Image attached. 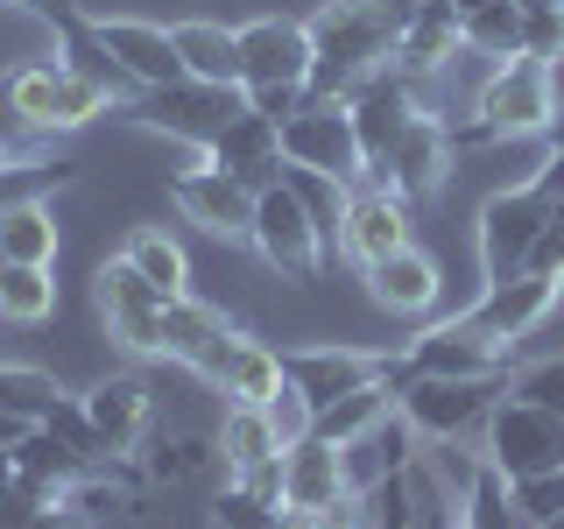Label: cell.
<instances>
[{"instance_id": "obj_1", "label": "cell", "mask_w": 564, "mask_h": 529, "mask_svg": "<svg viewBox=\"0 0 564 529\" xmlns=\"http://www.w3.org/2000/svg\"><path fill=\"white\" fill-rule=\"evenodd\" d=\"M402 22H410V8H402V0H317V14L304 22L311 43H317L311 99L346 106L352 93H360L367 71H388Z\"/></svg>"}, {"instance_id": "obj_2", "label": "cell", "mask_w": 564, "mask_h": 529, "mask_svg": "<svg viewBox=\"0 0 564 529\" xmlns=\"http://www.w3.org/2000/svg\"><path fill=\"white\" fill-rule=\"evenodd\" d=\"M0 93H8L14 106V120L35 134V141H57V134H78V128H93V120L106 114H120L113 93L106 85H93L85 71H70L57 50L50 57H29V64H14L8 78H0Z\"/></svg>"}, {"instance_id": "obj_3", "label": "cell", "mask_w": 564, "mask_h": 529, "mask_svg": "<svg viewBox=\"0 0 564 529\" xmlns=\"http://www.w3.org/2000/svg\"><path fill=\"white\" fill-rule=\"evenodd\" d=\"M473 114H480L501 141H551V134L564 128L551 64H536V57H501V64H487L480 85H473Z\"/></svg>"}, {"instance_id": "obj_4", "label": "cell", "mask_w": 564, "mask_h": 529, "mask_svg": "<svg viewBox=\"0 0 564 529\" xmlns=\"http://www.w3.org/2000/svg\"><path fill=\"white\" fill-rule=\"evenodd\" d=\"M282 381L304 388L311 410H325V402H339V396H352V388H367V381L402 388V381H410V360H402L395 346L381 353V346H339V339H317V346H282Z\"/></svg>"}, {"instance_id": "obj_5", "label": "cell", "mask_w": 564, "mask_h": 529, "mask_svg": "<svg viewBox=\"0 0 564 529\" xmlns=\"http://www.w3.org/2000/svg\"><path fill=\"white\" fill-rule=\"evenodd\" d=\"M551 191L543 184H508L487 191L480 212H473V255H480V282H508L529 269V247H536L543 219H551Z\"/></svg>"}, {"instance_id": "obj_6", "label": "cell", "mask_w": 564, "mask_h": 529, "mask_svg": "<svg viewBox=\"0 0 564 529\" xmlns=\"http://www.w3.org/2000/svg\"><path fill=\"white\" fill-rule=\"evenodd\" d=\"M480 458L494 473H508V481L551 473V466H564V417L501 388V402H494L487 423H480Z\"/></svg>"}, {"instance_id": "obj_7", "label": "cell", "mask_w": 564, "mask_h": 529, "mask_svg": "<svg viewBox=\"0 0 564 529\" xmlns=\"http://www.w3.org/2000/svg\"><path fill=\"white\" fill-rule=\"evenodd\" d=\"M141 473H149L155 494H198V501H212L226 481H234V466H226L219 452V423H170V431H149L141 438Z\"/></svg>"}, {"instance_id": "obj_8", "label": "cell", "mask_w": 564, "mask_h": 529, "mask_svg": "<svg viewBox=\"0 0 564 529\" xmlns=\"http://www.w3.org/2000/svg\"><path fill=\"white\" fill-rule=\"evenodd\" d=\"M508 375H487V381H445V375H410L395 388V410L410 417L416 438H473L480 445V423L487 410L501 402Z\"/></svg>"}, {"instance_id": "obj_9", "label": "cell", "mask_w": 564, "mask_h": 529, "mask_svg": "<svg viewBox=\"0 0 564 529\" xmlns=\"http://www.w3.org/2000/svg\"><path fill=\"white\" fill-rule=\"evenodd\" d=\"M247 247L290 282H317V269H325V255H332V240L317 234V219L304 212V198H296L290 184L254 191V234H247Z\"/></svg>"}, {"instance_id": "obj_10", "label": "cell", "mask_w": 564, "mask_h": 529, "mask_svg": "<svg viewBox=\"0 0 564 529\" xmlns=\"http://www.w3.org/2000/svg\"><path fill=\"white\" fill-rule=\"evenodd\" d=\"M234 114H247L240 85H198V78H176V85H163V93H141L134 106H120V120L155 128V134H176L184 149H205Z\"/></svg>"}, {"instance_id": "obj_11", "label": "cell", "mask_w": 564, "mask_h": 529, "mask_svg": "<svg viewBox=\"0 0 564 529\" xmlns=\"http://www.w3.org/2000/svg\"><path fill=\"white\" fill-rule=\"evenodd\" d=\"M170 212L219 247H247V234H254V191L234 184L226 170H212L198 149H191V170L170 176Z\"/></svg>"}, {"instance_id": "obj_12", "label": "cell", "mask_w": 564, "mask_h": 529, "mask_svg": "<svg viewBox=\"0 0 564 529\" xmlns=\"http://www.w3.org/2000/svg\"><path fill=\"white\" fill-rule=\"evenodd\" d=\"M93 311H99L106 339L128 353V360H163V296H155L120 255L93 269Z\"/></svg>"}, {"instance_id": "obj_13", "label": "cell", "mask_w": 564, "mask_h": 529, "mask_svg": "<svg viewBox=\"0 0 564 529\" xmlns=\"http://www.w3.org/2000/svg\"><path fill=\"white\" fill-rule=\"evenodd\" d=\"M367 176H375V184H388V191H395L402 205H431L437 191H445L452 176H458V149H452V128H445V120L431 114V106H423V114L410 120V128L395 134V149H388V155H381V163L367 170Z\"/></svg>"}, {"instance_id": "obj_14", "label": "cell", "mask_w": 564, "mask_h": 529, "mask_svg": "<svg viewBox=\"0 0 564 529\" xmlns=\"http://www.w3.org/2000/svg\"><path fill=\"white\" fill-rule=\"evenodd\" d=\"M184 375L219 402H269L282 388V346H269V339H254V332L234 325L226 339H212Z\"/></svg>"}, {"instance_id": "obj_15", "label": "cell", "mask_w": 564, "mask_h": 529, "mask_svg": "<svg viewBox=\"0 0 564 529\" xmlns=\"http://www.w3.org/2000/svg\"><path fill=\"white\" fill-rule=\"evenodd\" d=\"M282 163L339 176V184H360L367 155H360V134H352V114L332 106V99H311L304 114H290V120H282Z\"/></svg>"}, {"instance_id": "obj_16", "label": "cell", "mask_w": 564, "mask_h": 529, "mask_svg": "<svg viewBox=\"0 0 564 529\" xmlns=\"http://www.w3.org/2000/svg\"><path fill=\"white\" fill-rule=\"evenodd\" d=\"M402 360H410V375H445V381H487V375H508V367H516V360H508V346L487 339L466 311L423 325L416 339L402 346Z\"/></svg>"}, {"instance_id": "obj_17", "label": "cell", "mask_w": 564, "mask_h": 529, "mask_svg": "<svg viewBox=\"0 0 564 529\" xmlns=\"http://www.w3.org/2000/svg\"><path fill=\"white\" fill-rule=\"evenodd\" d=\"M416 240V205H402L388 184H375V176H360V184L346 191V219L339 234H332V255H346L352 269H367V261L395 255V247Z\"/></svg>"}, {"instance_id": "obj_18", "label": "cell", "mask_w": 564, "mask_h": 529, "mask_svg": "<svg viewBox=\"0 0 564 529\" xmlns=\"http://www.w3.org/2000/svg\"><path fill=\"white\" fill-rule=\"evenodd\" d=\"M85 29L113 50V64L128 71L141 93H163V85L184 78V57H176L170 22H141V14H99V8H85Z\"/></svg>"}, {"instance_id": "obj_19", "label": "cell", "mask_w": 564, "mask_h": 529, "mask_svg": "<svg viewBox=\"0 0 564 529\" xmlns=\"http://www.w3.org/2000/svg\"><path fill=\"white\" fill-rule=\"evenodd\" d=\"M311 64H317V43L296 14H254L240 22V85H311Z\"/></svg>"}, {"instance_id": "obj_20", "label": "cell", "mask_w": 564, "mask_h": 529, "mask_svg": "<svg viewBox=\"0 0 564 529\" xmlns=\"http://www.w3.org/2000/svg\"><path fill=\"white\" fill-rule=\"evenodd\" d=\"M360 282H367V304L388 311V317H431L445 304V269H437V255L416 247V240L395 247V255H381V261H367Z\"/></svg>"}, {"instance_id": "obj_21", "label": "cell", "mask_w": 564, "mask_h": 529, "mask_svg": "<svg viewBox=\"0 0 564 529\" xmlns=\"http://www.w3.org/2000/svg\"><path fill=\"white\" fill-rule=\"evenodd\" d=\"M346 114H352V134H360L367 170H375L381 155L395 149V134L423 114V93H416L410 78H402L395 64H388V71H367V78H360V93L346 99Z\"/></svg>"}, {"instance_id": "obj_22", "label": "cell", "mask_w": 564, "mask_h": 529, "mask_svg": "<svg viewBox=\"0 0 564 529\" xmlns=\"http://www.w3.org/2000/svg\"><path fill=\"white\" fill-rule=\"evenodd\" d=\"M78 402H85V417H93V431L106 438V452H113V458H134L141 438L155 431V396H149V381H141L134 367L99 375Z\"/></svg>"}, {"instance_id": "obj_23", "label": "cell", "mask_w": 564, "mask_h": 529, "mask_svg": "<svg viewBox=\"0 0 564 529\" xmlns=\"http://www.w3.org/2000/svg\"><path fill=\"white\" fill-rule=\"evenodd\" d=\"M458 57H466V22H458V8H452V0H423V8H410V22H402L395 57H388V64L423 93V85L445 78Z\"/></svg>"}, {"instance_id": "obj_24", "label": "cell", "mask_w": 564, "mask_h": 529, "mask_svg": "<svg viewBox=\"0 0 564 529\" xmlns=\"http://www.w3.org/2000/svg\"><path fill=\"white\" fill-rule=\"evenodd\" d=\"M198 155H205L212 170H226L234 184H247V191H269V184H282V128H275L269 114H254V106L226 120V128L212 134Z\"/></svg>"}, {"instance_id": "obj_25", "label": "cell", "mask_w": 564, "mask_h": 529, "mask_svg": "<svg viewBox=\"0 0 564 529\" xmlns=\"http://www.w3.org/2000/svg\"><path fill=\"white\" fill-rule=\"evenodd\" d=\"M551 296H557V282L551 276H508V282H480V296L466 304V317L487 332V339H501L508 346V360H516V346L536 332V317L551 311Z\"/></svg>"}, {"instance_id": "obj_26", "label": "cell", "mask_w": 564, "mask_h": 529, "mask_svg": "<svg viewBox=\"0 0 564 529\" xmlns=\"http://www.w3.org/2000/svg\"><path fill=\"white\" fill-rule=\"evenodd\" d=\"M339 494H352L346 481V452L332 438H296L282 445V508H332Z\"/></svg>"}, {"instance_id": "obj_27", "label": "cell", "mask_w": 564, "mask_h": 529, "mask_svg": "<svg viewBox=\"0 0 564 529\" xmlns=\"http://www.w3.org/2000/svg\"><path fill=\"white\" fill-rule=\"evenodd\" d=\"M416 445H423V438L410 431V417H402V410H388L375 431H360L352 445H339V452H346V481H352V494H375L381 481H395V473L416 458Z\"/></svg>"}, {"instance_id": "obj_28", "label": "cell", "mask_w": 564, "mask_h": 529, "mask_svg": "<svg viewBox=\"0 0 564 529\" xmlns=\"http://www.w3.org/2000/svg\"><path fill=\"white\" fill-rule=\"evenodd\" d=\"M0 255L14 269H57L64 255V226L43 198H0Z\"/></svg>"}, {"instance_id": "obj_29", "label": "cell", "mask_w": 564, "mask_h": 529, "mask_svg": "<svg viewBox=\"0 0 564 529\" xmlns=\"http://www.w3.org/2000/svg\"><path fill=\"white\" fill-rule=\"evenodd\" d=\"M170 35H176V57H184V78L240 85V29L212 22V14H184V22H170Z\"/></svg>"}, {"instance_id": "obj_30", "label": "cell", "mask_w": 564, "mask_h": 529, "mask_svg": "<svg viewBox=\"0 0 564 529\" xmlns=\"http://www.w3.org/2000/svg\"><path fill=\"white\" fill-rule=\"evenodd\" d=\"M120 261L149 282L163 304H176V296H191V255L184 240L170 234V226H128V240H120Z\"/></svg>"}, {"instance_id": "obj_31", "label": "cell", "mask_w": 564, "mask_h": 529, "mask_svg": "<svg viewBox=\"0 0 564 529\" xmlns=\"http://www.w3.org/2000/svg\"><path fill=\"white\" fill-rule=\"evenodd\" d=\"M8 458H14V487H29V494H43V501H64V494H70V487H78V481H85V473H93V466H85V458H78V452H70V445H64V438H50V431H43V423H35V431H29V438H22V445H14Z\"/></svg>"}, {"instance_id": "obj_32", "label": "cell", "mask_w": 564, "mask_h": 529, "mask_svg": "<svg viewBox=\"0 0 564 529\" xmlns=\"http://www.w3.org/2000/svg\"><path fill=\"white\" fill-rule=\"evenodd\" d=\"M226 332H234V317L212 304V296L191 290V296H176V304H163V360L170 367H191L212 339H226Z\"/></svg>"}, {"instance_id": "obj_33", "label": "cell", "mask_w": 564, "mask_h": 529, "mask_svg": "<svg viewBox=\"0 0 564 529\" xmlns=\"http://www.w3.org/2000/svg\"><path fill=\"white\" fill-rule=\"evenodd\" d=\"M219 452H226V466H261V458H275L282 452V438H275V423L261 402H219Z\"/></svg>"}, {"instance_id": "obj_34", "label": "cell", "mask_w": 564, "mask_h": 529, "mask_svg": "<svg viewBox=\"0 0 564 529\" xmlns=\"http://www.w3.org/2000/svg\"><path fill=\"white\" fill-rule=\"evenodd\" d=\"M388 410H395V388H388V381H367V388H352V396L325 402V410L311 417V431H317V438H332V445H352V438L375 431Z\"/></svg>"}, {"instance_id": "obj_35", "label": "cell", "mask_w": 564, "mask_h": 529, "mask_svg": "<svg viewBox=\"0 0 564 529\" xmlns=\"http://www.w3.org/2000/svg\"><path fill=\"white\" fill-rule=\"evenodd\" d=\"M458 529H529L522 508H516V481L494 473L487 458H480V473H473L466 501H458Z\"/></svg>"}, {"instance_id": "obj_36", "label": "cell", "mask_w": 564, "mask_h": 529, "mask_svg": "<svg viewBox=\"0 0 564 529\" xmlns=\"http://www.w3.org/2000/svg\"><path fill=\"white\" fill-rule=\"evenodd\" d=\"M57 317V269H14L0 276V325H50Z\"/></svg>"}, {"instance_id": "obj_37", "label": "cell", "mask_w": 564, "mask_h": 529, "mask_svg": "<svg viewBox=\"0 0 564 529\" xmlns=\"http://www.w3.org/2000/svg\"><path fill=\"white\" fill-rule=\"evenodd\" d=\"M516 50H522V8L516 0H494V8L466 14V57L501 64V57H516Z\"/></svg>"}, {"instance_id": "obj_38", "label": "cell", "mask_w": 564, "mask_h": 529, "mask_svg": "<svg viewBox=\"0 0 564 529\" xmlns=\"http://www.w3.org/2000/svg\"><path fill=\"white\" fill-rule=\"evenodd\" d=\"M35 423H43L50 438H64V445L85 458V466H106V458H113V452H106V438L93 431V417H85V402H78V396H57Z\"/></svg>"}, {"instance_id": "obj_39", "label": "cell", "mask_w": 564, "mask_h": 529, "mask_svg": "<svg viewBox=\"0 0 564 529\" xmlns=\"http://www.w3.org/2000/svg\"><path fill=\"white\" fill-rule=\"evenodd\" d=\"M516 57H536V64L564 57V0H522V50Z\"/></svg>"}, {"instance_id": "obj_40", "label": "cell", "mask_w": 564, "mask_h": 529, "mask_svg": "<svg viewBox=\"0 0 564 529\" xmlns=\"http://www.w3.org/2000/svg\"><path fill=\"white\" fill-rule=\"evenodd\" d=\"M508 396H529L543 410L564 417V353H543V360H516L508 367Z\"/></svg>"}, {"instance_id": "obj_41", "label": "cell", "mask_w": 564, "mask_h": 529, "mask_svg": "<svg viewBox=\"0 0 564 529\" xmlns=\"http://www.w3.org/2000/svg\"><path fill=\"white\" fill-rule=\"evenodd\" d=\"M516 508H522V522H529V529H551V522L564 516V466L516 481Z\"/></svg>"}, {"instance_id": "obj_42", "label": "cell", "mask_w": 564, "mask_h": 529, "mask_svg": "<svg viewBox=\"0 0 564 529\" xmlns=\"http://www.w3.org/2000/svg\"><path fill=\"white\" fill-rule=\"evenodd\" d=\"M205 508H212V529H275V508H261L254 494H240L234 481L212 494Z\"/></svg>"}, {"instance_id": "obj_43", "label": "cell", "mask_w": 564, "mask_h": 529, "mask_svg": "<svg viewBox=\"0 0 564 529\" xmlns=\"http://www.w3.org/2000/svg\"><path fill=\"white\" fill-rule=\"evenodd\" d=\"M261 410H269V423H275V438H282V445H296V438H311V402H304V388H290V381H282L275 388V396L269 402H261Z\"/></svg>"}, {"instance_id": "obj_44", "label": "cell", "mask_w": 564, "mask_h": 529, "mask_svg": "<svg viewBox=\"0 0 564 529\" xmlns=\"http://www.w3.org/2000/svg\"><path fill=\"white\" fill-rule=\"evenodd\" d=\"M240 93H247V85H240ZM247 106H254V114H269L275 128H282L290 114H304V106H311V85H254Z\"/></svg>"}, {"instance_id": "obj_45", "label": "cell", "mask_w": 564, "mask_h": 529, "mask_svg": "<svg viewBox=\"0 0 564 529\" xmlns=\"http://www.w3.org/2000/svg\"><path fill=\"white\" fill-rule=\"evenodd\" d=\"M234 487H240V494H254L261 508H275V516H282V452H275V458H261V466H240V473H234Z\"/></svg>"}, {"instance_id": "obj_46", "label": "cell", "mask_w": 564, "mask_h": 529, "mask_svg": "<svg viewBox=\"0 0 564 529\" xmlns=\"http://www.w3.org/2000/svg\"><path fill=\"white\" fill-rule=\"evenodd\" d=\"M22 529H99V522L85 516V508H70V501H43V508H35V516H29Z\"/></svg>"}, {"instance_id": "obj_47", "label": "cell", "mask_w": 564, "mask_h": 529, "mask_svg": "<svg viewBox=\"0 0 564 529\" xmlns=\"http://www.w3.org/2000/svg\"><path fill=\"white\" fill-rule=\"evenodd\" d=\"M29 431H35V417H29V410H8V402H0V452H14Z\"/></svg>"}, {"instance_id": "obj_48", "label": "cell", "mask_w": 564, "mask_h": 529, "mask_svg": "<svg viewBox=\"0 0 564 529\" xmlns=\"http://www.w3.org/2000/svg\"><path fill=\"white\" fill-rule=\"evenodd\" d=\"M536 184H543V191H551V198L564 205V128L551 134V163H543V176H536Z\"/></svg>"}, {"instance_id": "obj_49", "label": "cell", "mask_w": 564, "mask_h": 529, "mask_svg": "<svg viewBox=\"0 0 564 529\" xmlns=\"http://www.w3.org/2000/svg\"><path fill=\"white\" fill-rule=\"evenodd\" d=\"M275 529H332V522L317 516V508H282V516H275Z\"/></svg>"}, {"instance_id": "obj_50", "label": "cell", "mask_w": 564, "mask_h": 529, "mask_svg": "<svg viewBox=\"0 0 564 529\" xmlns=\"http://www.w3.org/2000/svg\"><path fill=\"white\" fill-rule=\"evenodd\" d=\"M458 8V22H466V14H480V8H494V0H452Z\"/></svg>"}, {"instance_id": "obj_51", "label": "cell", "mask_w": 564, "mask_h": 529, "mask_svg": "<svg viewBox=\"0 0 564 529\" xmlns=\"http://www.w3.org/2000/svg\"><path fill=\"white\" fill-rule=\"evenodd\" d=\"M8 487H14V458L0 452V494H8Z\"/></svg>"}, {"instance_id": "obj_52", "label": "cell", "mask_w": 564, "mask_h": 529, "mask_svg": "<svg viewBox=\"0 0 564 529\" xmlns=\"http://www.w3.org/2000/svg\"><path fill=\"white\" fill-rule=\"evenodd\" d=\"M0 276H8V255H0Z\"/></svg>"}, {"instance_id": "obj_53", "label": "cell", "mask_w": 564, "mask_h": 529, "mask_svg": "<svg viewBox=\"0 0 564 529\" xmlns=\"http://www.w3.org/2000/svg\"><path fill=\"white\" fill-rule=\"evenodd\" d=\"M402 8H423V0H402Z\"/></svg>"}, {"instance_id": "obj_54", "label": "cell", "mask_w": 564, "mask_h": 529, "mask_svg": "<svg viewBox=\"0 0 564 529\" xmlns=\"http://www.w3.org/2000/svg\"><path fill=\"white\" fill-rule=\"evenodd\" d=\"M551 529H564V516H557V522H551Z\"/></svg>"}, {"instance_id": "obj_55", "label": "cell", "mask_w": 564, "mask_h": 529, "mask_svg": "<svg viewBox=\"0 0 564 529\" xmlns=\"http://www.w3.org/2000/svg\"><path fill=\"white\" fill-rule=\"evenodd\" d=\"M452 529H458V522H452Z\"/></svg>"}]
</instances>
